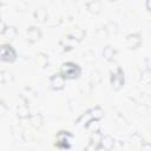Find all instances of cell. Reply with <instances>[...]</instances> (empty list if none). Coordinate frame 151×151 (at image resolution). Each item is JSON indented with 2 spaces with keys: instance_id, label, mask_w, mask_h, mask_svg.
I'll use <instances>...</instances> for the list:
<instances>
[{
  "instance_id": "obj_1",
  "label": "cell",
  "mask_w": 151,
  "mask_h": 151,
  "mask_svg": "<svg viewBox=\"0 0 151 151\" xmlns=\"http://www.w3.org/2000/svg\"><path fill=\"white\" fill-rule=\"evenodd\" d=\"M60 73L63 74V77L65 79H76L80 76L81 68L78 64L72 63V61H67V63H64L61 65Z\"/></svg>"
},
{
  "instance_id": "obj_2",
  "label": "cell",
  "mask_w": 151,
  "mask_h": 151,
  "mask_svg": "<svg viewBox=\"0 0 151 151\" xmlns=\"http://www.w3.org/2000/svg\"><path fill=\"white\" fill-rule=\"evenodd\" d=\"M72 133L70 131L61 130L55 134V146L61 150H68L71 149V140H72Z\"/></svg>"
},
{
  "instance_id": "obj_3",
  "label": "cell",
  "mask_w": 151,
  "mask_h": 151,
  "mask_svg": "<svg viewBox=\"0 0 151 151\" xmlns=\"http://www.w3.org/2000/svg\"><path fill=\"white\" fill-rule=\"evenodd\" d=\"M0 55H1L2 61L12 63L17 58V52L13 48V46H11L9 44H2L1 48H0Z\"/></svg>"
},
{
  "instance_id": "obj_4",
  "label": "cell",
  "mask_w": 151,
  "mask_h": 151,
  "mask_svg": "<svg viewBox=\"0 0 151 151\" xmlns=\"http://www.w3.org/2000/svg\"><path fill=\"white\" fill-rule=\"evenodd\" d=\"M111 84L116 90H118L123 86V84H124V72L120 67H117V70L111 73Z\"/></svg>"
},
{
  "instance_id": "obj_5",
  "label": "cell",
  "mask_w": 151,
  "mask_h": 151,
  "mask_svg": "<svg viewBox=\"0 0 151 151\" xmlns=\"http://www.w3.org/2000/svg\"><path fill=\"white\" fill-rule=\"evenodd\" d=\"M50 85L53 90H61L65 85V78L61 73L52 74V77L50 78Z\"/></svg>"
},
{
  "instance_id": "obj_6",
  "label": "cell",
  "mask_w": 151,
  "mask_h": 151,
  "mask_svg": "<svg viewBox=\"0 0 151 151\" xmlns=\"http://www.w3.org/2000/svg\"><path fill=\"white\" fill-rule=\"evenodd\" d=\"M101 138H103V134L99 131L92 132V134L90 137V144L85 149L86 150H99V145H100Z\"/></svg>"
},
{
  "instance_id": "obj_7",
  "label": "cell",
  "mask_w": 151,
  "mask_h": 151,
  "mask_svg": "<svg viewBox=\"0 0 151 151\" xmlns=\"http://www.w3.org/2000/svg\"><path fill=\"white\" fill-rule=\"evenodd\" d=\"M125 42H126V45H127L130 48H136V47H138V46L140 45V42H142V37H140V34H138V33L129 34V35L126 37V39H125Z\"/></svg>"
},
{
  "instance_id": "obj_8",
  "label": "cell",
  "mask_w": 151,
  "mask_h": 151,
  "mask_svg": "<svg viewBox=\"0 0 151 151\" xmlns=\"http://www.w3.org/2000/svg\"><path fill=\"white\" fill-rule=\"evenodd\" d=\"M27 37H28V40L31 42H34L37 40H39L41 38V32L39 28L34 27V26H31L27 28Z\"/></svg>"
},
{
  "instance_id": "obj_9",
  "label": "cell",
  "mask_w": 151,
  "mask_h": 151,
  "mask_svg": "<svg viewBox=\"0 0 151 151\" xmlns=\"http://www.w3.org/2000/svg\"><path fill=\"white\" fill-rule=\"evenodd\" d=\"M113 138L111 136H103L99 145V150H111L113 147Z\"/></svg>"
},
{
  "instance_id": "obj_10",
  "label": "cell",
  "mask_w": 151,
  "mask_h": 151,
  "mask_svg": "<svg viewBox=\"0 0 151 151\" xmlns=\"http://www.w3.org/2000/svg\"><path fill=\"white\" fill-rule=\"evenodd\" d=\"M1 34H2L6 39L12 40V39H14V38H15V35H17V29H15V27H14V26H7V27H5V25L2 24Z\"/></svg>"
},
{
  "instance_id": "obj_11",
  "label": "cell",
  "mask_w": 151,
  "mask_h": 151,
  "mask_svg": "<svg viewBox=\"0 0 151 151\" xmlns=\"http://www.w3.org/2000/svg\"><path fill=\"white\" fill-rule=\"evenodd\" d=\"M86 8L91 12V13H99L100 12V8H101V5H100V1L99 0H91L90 2L86 4Z\"/></svg>"
},
{
  "instance_id": "obj_12",
  "label": "cell",
  "mask_w": 151,
  "mask_h": 151,
  "mask_svg": "<svg viewBox=\"0 0 151 151\" xmlns=\"http://www.w3.org/2000/svg\"><path fill=\"white\" fill-rule=\"evenodd\" d=\"M93 117L91 116V113H90V111H87L86 113H83L78 119H77V125H79V126H85L86 127V125H87V123L92 119Z\"/></svg>"
},
{
  "instance_id": "obj_13",
  "label": "cell",
  "mask_w": 151,
  "mask_h": 151,
  "mask_svg": "<svg viewBox=\"0 0 151 151\" xmlns=\"http://www.w3.org/2000/svg\"><path fill=\"white\" fill-rule=\"evenodd\" d=\"M86 129L90 130L91 132H96V131H99L100 130V123H99V119H96V118H92L87 125H86Z\"/></svg>"
},
{
  "instance_id": "obj_14",
  "label": "cell",
  "mask_w": 151,
  "mask_h": 151,
  "mask_svg": "<svg viewBox=\"0 0 151 151\" xmlns=\"http://www.w3.org/2000/svg\"><path fill=\"white\" fill-rule=\"evenodd\" d=\"M70 37H72L74 40H81L83 38H84V35H85V32H84V29H81V28H74V29H72L71 32H70V34H68Z\"/></svg>"
},
{
  "instance_id": "obj_15",
  "label": "cell",
  "mask_w": 151,
  "mask_h": 151,
  "mask_svg": "<svg viewBox=\"0 0 151 151\" xmlns=\"http://www.w3.org/2000/svg\"><path fill=\"white\" fill-rule=\"evenodd\" d=\"M34 18H35L38 21L44 22V21L46 20V18H47V12H46V9H44V8L37 9V11L34 12Z\"/></svg>"
},
{
  "instance_id": "obj_16",
  "label": "cell",
  "mask_w": 151,
  "mask_h": 151,
  "mask_svg": "<svg viewBox=\"0 0 151 151\" xmlns=\"http://www.w3.org/2000/svg\"><path fill=\"white\" fill-rule=\"evenodd\" d=\"M29 120H31V124H32L34 127H40L41 124H42V117H41L39 113L32 114V116L29 117Z\"/></svg>"
},
{
  "instance_id": "obj_17",
  "label": "cell",
  "mask_w": 151,
  "mask_h": 151,
  "mask_svg": "<svg viewBox=\"0 0 151 151\" xmlns=\"http://www.w3.org/2000/svg\"><path fill=\"white\" fill-rule=\"evenodd\" d=\"M116 54V50L112 48L111 46H105L104 47V51H103V55L105 57V59L107 60H111Z\"/></svg>"
},
{
  "instance_id": "obj_18",
  "label": "cell",
  "mask_w": 151,
  "mask_h": 151,
  "mask_svg": "<svg viewBox=\"0 0 151 151\" xmlns=\"http://www.w3.org/2000/svg\"><path fill=\"white\" fill-rule=\"evenodd\" d=\"M90 113H91V116H92L93 118L100 119V118L103 117V114H104V111H103L99 106H96V107H93V109L90 110Z\"/></svg>"
},
{
  "instance_id": "obj_19",
  "label": "cell",
  "mask_w": 151,
  "mask_h": 151,
  "mask_svg": "<svg viewBox=\"0 0 151 151\" xmlns=\"http://www.w3.org/2000/svg\"><path fill=\"white\" fill-rule=\"evenodd\" d=\"M18 116L20 117V118H25V117H28V109H27V106L24 104L21 107H19L18 109Z\"/></svg>"
},
{
  "instance_id": "obj_20",
  "label": "cell",
  "mask_w": 151,
  "mask_h": 151,
  "mask_svg": "<svg viewBox=\"0 0 151 151\" xmlns=\"http://www.w3.org/2000/svg\"><path fill=\"white\" fill-rule=\"evenodd\" d=\"M145 7H146L147 11L151 12V0H146V1H145Z\"/></svg>"
},
{
  "instance_id": "obj_21",
  "label": "cell",
  "mask_w": 151,
  "mask_h": 151,
  "mask_svg": "<svg viewBox=\"0 0 151 151\" xmlns=\"http://www.w3.org/2000/svg\"><path fill=\"white\" fill-rule=\"evenodd\" d=\"M142 150H150L151 151V144H144V145H142Z\"/></svg>"
},
{
  "instance_id": "obj_22",
  "label": "cell",
  "mask_w": 151,
  "mask_h": 151,
  "mask_svg": "<svg viewBox=\"0 0 151 151\" xmlns=\"http://www.w3.org/2000/svg\"><path fill=\"white\" fill-rule=\"evenodd\" d=\"M107 1H114V0H107Z\"/></svg>"
}]
</instances>
